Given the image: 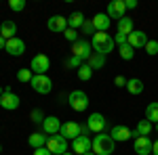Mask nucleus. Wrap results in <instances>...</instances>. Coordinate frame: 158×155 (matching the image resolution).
Wrapping results in <instances>:
<instances>
[{"instance_id": "1", "label": "nucleus", "mask_w": 158, "mask_h": 155, "mask_svg": "<svg viewBox=\"0 0 158 155\" xmlns=\"http://www.w3.org/2000/svg\"><path fill=\"white\" fill-rule=\"evenodd\" d=\"M91 46H93V52H97V55H110L114 46H116V42H114V38L110 36L108 32H97L95 36L91 38Z\"/></svg>"}, {"instance_id": "2", "label": "nucleus", "mask_w": 158, "mask_h": 155, "mask_svg": "<svg viewBox=\"0 0 158 155\" xmlns=\"http://www.w3.org/2000/svg\"><path fill=\"white\" fill-rule=\"evenodd\" d=\"M116 151V141L110 134H97L93 138V153L95 155H112Z\"/></svg>"}, {"instance_id": "3", "label": "nucleus", "mask_w": 158, "mask_h": 155, "mask_svg": "<svg viewBox=\"0 0 158 155\" xmlns=\"http://www.w3.org/2000/svg\"><path fill=\"white\" fill-rule=\"evenodd\" d=\"M68 103H70V107H72L74 111L82 113V111H86V107H89V96H86V92H82V90H72V92L68 95Z\"/></svg>"}, {"instance_id": "4", "label": "nucleus", "mask_w": 158, "mask_h": 155, "mask_svg": "<svg viewBox=\"0 0 158 155\" xmlns=\"http://www.w3.org/2000/svg\"><path fill=\"white\" fill-rule=\"evenodd\" d=\"M19 105H21L19 95H15V92H13L11 86H6V88H4V92H2V96H0V107L6 109V111H15V109H19Z\"/></svg>"}, {"instance_id": "5", "label": "nucleus", "mask_w": 158, "mask_h": 155, "mask_svg": "<svg viewBox=\"0 0 158 155\" xmlns=\"http://www.w3.org/2000/svg\"><path fill=\"white\" fill-rule=\"evenodd\" d=\"M91 55H93V46H91V42L85 40V38H80L78 42H74L72 44V57H78V59L86 61L91 59Z\"/></svg>"}, {"instance_id": "6", "label": "nucleus", "mask_w": 158, "mask_h": 155, "mask_svg": "<svg viewBox=\"0 0 158 155\" xmlns=\"http://www.w3.org/2000/svg\"><path fill=\"white\" fill-rule=\"evenodd\" d=\"M51 67V59L47 57V55H34L32 57V61H30V69H32V73L34 76H44V73L49 72Z\"/></svg>"}, {"instance_id": "7", "label": "nucleus", "mask_w": 158, "mask_h": 155, "mask_svg": "<svg viewBox=\"0 0 158 155\" xmlns=\"http://www.w3.org/2000/svg\"><path fill=\"white\" fill-rule=\"evenodd\" d=\"M30 86L34 88V92H38V95H49L51 90H53V80H51L47 73L44 76H34Z\"/></svg>"}, {"instance_id": "8", "label": "nucleus", "mask_w": 158, "mask_h": 155, "mask_svg": "<svg viewBox=\"0 0 158 155\" xmlns=\"http://www.w3.org/2000/svg\"><path fill=\"white\" fill-rule=\"evenodd\" d=\"M86 126H89V130L95 132V134H103V132L108 130V119L103 118L101 113H91L89 119H86Z\"/></svg>"}, {"instance_id": "9", "label": "nucleus", "mask_w": 158, "mask_h": 155, "mask_svg": "<svg viewBox=\"0 0 158 155\" xmlns=\"http://www.w3.org/2000/svg\"><path fill=\"white\" fill-rule=\"evenodd\" d=\"M47 149H49L53 155H63L68 151V141L61 136V134H55V136H49V143H47Z\"/></svg>"}, {"instance_id": "10", "label": "nucleus", "mask_w": 158, "mask_h": 155, "mask_svg": "<svg viewBox=\"0 0 158 155\" xmlns=\"http://www.w3.org/2000/svg\"><path fill=\"white\" fill-rule=\"evenodd\" d=\"M152 145H154V141L150 136H135L133 151L137 155H152Z\"/></svg>"}, {"instance_id": "11", "label": "nucleus", "mask_w": 158, "mask_h": 155, "mask_svg": "<svg viewBox=\"0 0 158 155\" xmlns=\"http://www.w3.org/2000/svg\"><path fill=\"white\" fill-rule=\"evenodd\" d=\"M72 149H74V155H85V153H89V151H93V143H91L89 136L80 134L78 138L72 141Z\"/></svg>"}, {"instance_id": "12", "label": "nucleus", "mask_w": 158, "mask_h": 155, "mask_svg": "<svg viewBox=\"0 0 158 155\" xmlns=\"http://www.w3.org/2000/svg\"><path fill=\"white\" fill-rule=\"evenodd\" d=\"M59 134L65 141H74V138L80 136V124H78V122H63Z\"/></svg>"}, {"instance_id": "13", "label": "nucleus", "mask_w": 158, "mask_h": 155, "mask_svg": "<svg viewBox=\"0 0 158 155\" xmlns=\"http://www.w3.org/2000/svg\"><path fill=\"white\" fill-rule=\"evenodd\" d=\"M47 27H49L53 34H63V32L68 29V17H63V15H53V17H49V21H47Z\"/></svg>"}, {"instance_id": "14", "label": "nucleus", "mask_w": 158, "mask_h": 155, "mask_svg": "<svg viewBox=\"0 0 158 155\" xmlns=\"http://www.w3.org/2000/svg\"><path fill=\"white\" fill-rule=\"evenodd\" d=\"M110 136L116 141V143H127V141H131L135 134H133V130H129L127 126H112V130H110Z\"/></svg>"}, {"instance_id": "15", "label": "nucleus", "mask_w": 158, "mask_h": 155, "mask_svg": "<svg viewBox=\"0 0 158 155\" xmlns=\"http://www.w3.org/2000/svg\"><path fill=\"white\" fill-rule=\"evenodd\" d=\"M61 130V122L57 115H47L44 122H42V132L47 134V136H55V134H59Z\"/></svg>"}, {"instance_id": "16", "label": "nucleus", "mask_w": 158, "mask_h": 155, "mask_svg": "<svg viewBox=\"0 0 158 155\" xmlns=\"http://www.w3.org/2000/svg\"><path fill=\"white\" fill-rule=\"evenodd\" d=\"M4 50L11 55V57H21L25 52V42L21 40V38H11V40H6V46H4Z\"/></svg>"}, {"instance_id": "17", "label": "nucleus", "mask_w": 158, "mask_h": 155, "mask_svg": "<svg viewBox=\"0 0 158 155\" xmlns=\"http://www.w3.org/2000/svg\"><path fill=\"white\" fill-rule=\"evenodd\" d=\"M127 44H131V46L137 50V48H146L148 44V34L146 32H141V29H133L129 38H127Z\"/></svg>"}, {"instance_id": "18", "label": "nucleus", "mask_w": 158, "mask_h": 155, "mask_svg": "<svg viewBox=\"0 0 158 155\" xmlns=\"http://www.w3.org/2000/svg\"><path fill=\"white\" fill-rule=\"evenodd\" d=\"M124 13H127V4H124V0H112L108 4V17L112 19H122L124 17Z\"/></svg>"}, {"instance_id": "19", "label": "nucleus", "mask_w": 158, "mask_h": 155, "mask_svg": "<svg viewBox=\"0 0 158 155\" xmlns=\"http://www.w3.org/2000/svg\"><path fill=\"white\" fill-rule=\"evenodd\" d=\"M93 27H95V32H108L110 25H112V19L108 17V13H97L93 19Z\"/></svg>"}, {"instance_id": "20", "label": "nucleus", "mask_w": 158, "mask_h": 155, "mask_svg": "<svg viewBox=\"0 0 158 155\" xmlns=\"http://www.w3.org/2000/svg\"><path fill=\"white\" fill-rule=\"evenodd\" d=\"M15 34H17V23H15V21L6 19V21H2V23H0V36L4 38V40L15 38Z\"/></svg>"}, {"instance_id": "21", "label": "nucleus", "mask_w": 158, "mask_h": 155, "mask_svg": "<svg viewBox=\"0 0 158 155\" xmlns=\"http://www.w3.org/2000/svg\"><path fill=\"white\" fill-rule=\"evenodd\" d=\"M47 143H49V136H47L44 132H34V134H30V138H27V145H30L32 149L47 147Z\"/></svg>"}, {"instance_id": "22", "label": "nucleus", "mask_w": 158, "mask_h": 155, "mask_svg": "<svg viewBox=\"0 0 158 155\" xmlns=\"http://www.w3.org/2000/svg\"><path fill=\"white\" fill-rule=\"evenodd\" d=\"M152 130H154V124L152 122H148L146 118L139 119V124H137V128H135V136H150L152 134Z\"/></svg>"}, {"instance_id": "23", "label": "nucleus", "mask_w": 158, "mask_h": 155, "mask_svg": "<svg viewBox=\"0 0 158 155\" xmlns=\"http://www.w3.org/2000/svg\"><path fill=\"white\" fill-rule=\"evenodd\" d=\"M85 21H86V19H85V15H82V13H80V11H74L72 15L68 17V27L78 32V29L82 27V23H85Z\"/></svg>"}, {"instance_id": "24", "label": "nucleus", "mask_w": 158, "mask_h": 155, "mask_svg": "<svg viewBox=\"0 0 158 155\" xmlns=\"http://www.w3.org/2000/svg\"><path fill=\"white\" fill-rule=\"evenodd\" d=\"M116 27H118V34H124V36H129V34L133 32V19L124 15L122 19H118V23H116Z\"/></svg>"}, {"instance_id": "25", "label": "nucleus", "mask_w": 158, "mask_h": 155, "mask_svg": "<svg viewBox=\"0 0 158 155\" xmlns=\"http://www.w3.org/2000/svg\"><path fill=\"white\" fill-rule=\"evenodd\" d=\"M127 90H129V95H141L143 92V82L139 78H131L127 82Z\"/></svg>"}, {"instance_id": "26", "label": "nucleus", "mask_w": 158, "mask_h": 155, "mask_svg": "<svg viewBox=\"0 0 158 155\" xmlns=\"http://www.w3.org/2000/svg\"><path fill=\"white\" fill-rule=\"evenodd\" d=\"M86 63L91 65L93 72H95V69H103V67H106V57H103V55H97V52H93L91 59L86 61Z\"/></svg>"}, {"instance_id": "27", "label": "nucleus", "mask_w": 158, "mask_h": 155, "mask_svg": "<svg viewBox=\"0 0 158 155\" xmlns=\"http://www.w3.org/2000/svg\"><path fill=\"white\" fill-rule=\"evenodd\" d=\"M146 119L152 124H158V103H150L146 107Z\"/></svg>"}, {"instance_id": "28", "label": "nucleus", "mask_w": 158, "mask_h": 155, "mask_svg": "<svg viewBox=\"0 0 158 155\" xmlns=\"http://www.w3.org/2000/svg\"><path fill=\"white\" fill-rule=\"evenodd\" d=\"M118 55L122 61H131L135 57V48L131 44H122V46H118Z\"/></svg>"}, {"instance_id": "29", "label": "nucleus", "mask_w": 158, "mask_h": 155, "mask_svg": "<svg viewBox=\"0 0 158 155\" xmlns=\"http://www.w3.org/2000/svg\"><path fill=\"white\" fill-rule=\"evenodd\" d=\"M32 78H34V73H32L30 67H21V69L17 72V80L23 82V84H30V82H32Z\"/></svg>"}, {"instance_id": "30", "label": "nucleus", "mask_w": 158, "mask_h": 155, "mask_svg": "<svg viewBox=\"0 0 158 155\" xmlns=\"http://www.w3.org/2000/svg\"><path fill=\"white\" fill-rule=\"evenodd\" d=\"M91 76H93V69H91V65L85 63L82 67H78V78L82 80V82H89L91 80Z\"/></svg>"}, {"instance_id": "31", "label": "nucleus", "mask_w": 158, "mask_h": 155, "mask_svg": "<svg viewBox=\"0 0 158 155\" xmlns=\"http://www.w3.org/2000/svg\"><path fill=\"white\" fill-rule=\"evenodd\" d=\"M80 32H82V34H85V36H95V34H97V32H95V27H93V21H91V19H86L85 23H82V27H80Z\"/></svg>"}, {"instance_id": "32", "label": "nucleus", "mask_w": 158, "mask_h": 155, "mask_svg": "<svg viewBox=\"0 0 158 155\" xmlns=\"http://www.w3.org/2000/svg\"><path fill=\"white\" fill-rule=\"evenodd\" d=\"M30 118H32V122L36 124V126H42V122H44V113L40 111V109H32V113H30Z\"/></svg>"}, {"instance_id": "33", "label": "nucleus", "mask_w": 158, "mask_h": 155, "mask_svg": "<svg viewBox=\"0 0 158 155\" xmlns=\"http://www.w3.org/2000/svg\"><path fill=\"white\" fill-rule=\"evenodd\" d=\"M9 9L15 13H21L25 9V0H9Z\"/></svg>"}, {"instance_id": "34", "label": "nucleus", "mask_w": 158, "mask_h": 155, "mask_svg": "<svg viewBox=\"0 0 158 155\" xmlns=\"http://www.w3.org/2000/svg\"><path fill=\"white\" fill-rule=\"evenodd\" d=\"M85 65V61L78 59V57H70V59L65 61V67H70V69H78V67H82Z\"/></svg>"}, {"instance_id": "35", "label": "nucleus", "mask_w": 158, "mask_h": 155, "mask_svg": "<svg viewBox=\"0 0 158 155\" xmlns=\"http://www.w3.org/2000/svg\"><path fill=\"white\" fill-rule=\"evenodd\" d=\"M143 50H146L148 55H152V57H154V55H158V40H148V44H146V48H143Z\"/></svg>"}, {"instance_id": "36", "label": "nucleus", "mask_w": 158, "mask_h": 155, "mask_svg": "<svg viewBox=\"0 0 158 155\" xmlns=\"http://www.w3.org/2000/svg\"><path fill=\"white\" fill-rule=\"evenodd\" d=\"M63 36H65V40H68V42H78V40H80V34H78V32H76V29H70V27H68V29H65V32H63Z\"/></svg>"}, {"instance_id": "37", "label": "nucleus", "mask_w": 158, "mask_h": 155, "mask_svg": "<svg viewBox=\"0 0 158 155\" xmlns=\"http://www.w3.org/2000/svg\"><path fill=\"white\" fill-rule=\"evenodd\" d=\"M127 82H129V80H127L124 76H116V78H114V86H118V88H127Z\"/></svg>"}, {"instance_id": "38", "label": "nucleus", "mask_w": 158, "mask_h": 155, "mask_svg": "<svg viewBox=\"0 0 158 155\" xmlns=\"http://www.w3.org/2000/svg\"><path fill=\"white\" fill-rule=\"evenodd\" d=\"M127 38L129 36H124V34H116V36H114V42H116L118 46H122V44H127Z\"/></svg>"}, {"instance_id": "39", "label": "nucleus", "mask_w": 158, "mask_h": 155, "mask_svg": "<svg viewBox=\"0 0 158 155\" xmlns=\"http://www.w3.org/2000/svg\"><path fill=\"white\" fill-rule=\"evenodd\" d=\"M34 155H53V153H51L47 147H40V149H34Z\"/></svg>"}, {"instance_id": "40", "label": "nucleus", "mask_w": 158, "mask_h": 155, "mask_svg": "<svg viewBox=\"0 0 158 155\" xmlns=\"http://www.w3.org/2000/svg\"><path fill=\"white\" fill-rule=\"evenodd\" d=\"M124 4H127V11H133V9H137V0H124Z\"/></svg>"}, {"instance_id": "41", "label": "nucleus", "mask_w": 158, "mask_h": 155, "mask_svg": "<svg viewBox=\"0 0 158 155\" xmlns=\"http://www.w3.org/2000/svg\"><path fill=\"white\" fill-rule=\"evenodd\" d=\"M152 155H158V141H154V145H152Z\"/></svg>"}, {"instance_id": "42", "label": "nucleus", "mask_w": 158, "mask_h": 155, "mask_svg": "<svg viewBox=\"0 0 158 155\" xmlns=\"http://www.w3.org/2000/svg\"><path fill=\"white\" fill-rule=\"evenodd\" d=\"M4 46H6V40L0 36V50H4Z\"/></svg>"}, {"instance_id": "43", "label": "nucleus", "mask_w": 158, "mask_h": 155, "mask_svg": "<svg viewBox=\"0 0 158 155\" xmlns=\"http://www.w3.org/2000/svg\"><path fill=\"white\" fill-rule=\"evenodd\" d=\"M63 155H74V153H72V151H65V153H63Z\"/></svg>"}, {"instance_id": "44", "label": "nucleus", "mask_w": 158, "mask_h": 155, "mask_svg": "<svg viewBox=\"0 0 158 155\" xmlns=\"http://www.w3.org/2000/svg\"><path fill=\"white\" fill-rule=\"evenodd\" d=\"M85 155H95V153H93V151H89V153H85Z\"/></svg>"}, {"instance_id": "45", "label": "nucleus", "mask_w": 158, "mask_h": 155, "mask_svg": "<svg viewBox=\"0 0 158 155\" xmlns=\"http://www.w3.org/2000/svg\"><path fill=\"white\" fill-rule=\"evenodd\" d=\"M2 92H4V90H2V86H0V96H2Z\"/></svg>"}, {"instance_id": "46", "label": "nucleus", "mask_w": 158, "mask_h": 155, "mask_svg": "<svg viewBox=\"0 0 158 155\" xmlns=\"http://www.w3.org/2000/svg\"><path fill=\"white\" fill-rule=\"evenodd\" d=\"M154 128H156V132H158V124H154Z\"/></svg>"}, {"instance_id": "47", "label": "nucleus", "mask_w": 158, "mask_h": 155, "mask_svg": "<svg viewBox=\"0 0 158 155\" xmlns=\"http://www.w3.org/2000/svg\"><path fill=\"white\" fill-rule=\"evenodd\" d=\"M0 153H2V145H0Z\"/></svg>"}]
</instances>
